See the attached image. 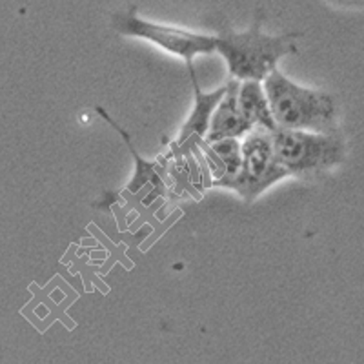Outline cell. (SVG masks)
Wrapping results in <instances>:
<instances>
[{"label": "cell", "instance_id": "obj_1", "mask_svg": "<svg viewBox=\"0 0 364 364\" xmlns=\"http://www.w3.org/2000/svg\"><path fill=\"white\" fill-rule=\"evenodd\" d=\"M277 129L336 133V100L323 91L308 90L273 70L262 84Z\"/></svg>", "mask_w": 364, "mask_h": 364}, {"label": "cell", "instance_id": "obj_2", "mask_svg": "<svg viewBox=\"0 0 364 364\" xmlns=\"http://www.w3.org/2000/svg\"><path fill=\"white\" fill-rule=\"evenodd\" d=\"M297 33L269 35L261 33V22L257 21L248 31L237 33L226 28L217 37V48L228 64L232 79L235 80H264L277 63L286 55L295 53Z\"/></svg>", "mask_w": 364, "mask_h": 364}, {"label": "cell", "instance_id": "obj_3", "mask_svg": "<svg viewBox=\"0 0 364 364\" xmlns=\"http://www.w3.org/2000/svg\"><path fill=\"white\" fill-rule=\"evenodd\" d=\"M275 161L288 173L323 171L344 161V142L337 133L281 129L272 133Z\"/></svg>", "mask_w": 364, "mask_h": 364}, {"label": "cell", "instance_id": "obj_4", "mask_svg": "<svg viewBox=\"0 0 364 364\" xmlns=\"http://www.w3.org/2000/svg\"><path fill=\"white\" fill-rule=\"evenodd\" d=\"M286 175L290 173L275 161L272 133L253 128L246 133V139L240 144L239 173L226 186L233 188L246 200H253Z\"/></svg>", "mask_w": 364, "mask_h": 364}, {"label": "cell", "instance_id": "obj_5", "mask_svg": "<svg viewBox=\"0 0 364 364\" xmlns=\"http://www.w3.org/2000/svg\"><path fill=\"white\" fill-rule=\"evenodd\" d=\"M113 21H115L113 24L119 29V33L154 42L155 46L162 48L168 53H173L177 57L184 58L190 71H193L191 58L197 57V55L213 53L217 48V37H208V35L193 33V31H188V29L171 28V26L142 21L136 15L135 8L128 13L117 15Z\"/></svg>", "mask_w": 364, "mask_h": 364}, {"label": "cell", "instance_id": "obj_6", "mask_svg": "<svg viewBox=\"0 0 364 364\" xmlns=\"http://www.w3.org/2000/svg\"><path fill=\"white\" fill-rule=\"evenodd\" d=\"M239 84L240 80H230L226 84V95L217 104L211 115L210 129L206 133L208 142L223 141V139H239L253 129L250 120L242 115L239 108Z\"/></svg>", "mask_w": 364, "mask_h": 364}, {"label": "cell", "instance_id": "obj_7", "mask_svg": "<svg viewBox=\"0 0 364 364\" xmlns=\"http://www.w3.org/2000/svg\"><path fill=\"white\" fill-rule=\"evenodd\" d=\"M239 108L253 128H262L269 133L277 132V124L273 120L268 97L261 80H240Z\"/></svg>", "mask_w": 364, "mask_h": 364}, {"label": "cell", "instance_id": "obj_8", "mask_svg": "<svg viewBox=\"0 0 364 364\" xmlns=\"http://www.w3.org/2000/svg\"><path fill=\"white\" fill-rule=\"evenodd\" d=\"M191 75V82H193V91H195V108L193 113L190 115V119L186 120V124L182 128L181 133V142L188 141V136L199 135L206 136L208 129H210V120L213 112H215L217 104L223 100V97L226 95V86L219 87V90L211 91V93H203L197 84V75Z\"/></svg>", "mask_w": 364, "mask_h": 364}, {"label": "cell", "instance_id": "obj_9", "mask_svg": "<svg viewBox=\"0 0 364 364\" xmlns=\"http://www.w3.org/2000/svg\"><path fill=\"white\" fill-rule=\"evenodd\" d=\"M210 164L213 162L215 168H220L217 173L215 182L217 186H226L228 182L232 181L240 168V142L239 139H223V141L208 142L204 146Z\"/></svg>", "mask_w": 364, "mask_h": 364}, {"label": "cell", "instance_id": "obj_10", "mask_svg": "<svg viewBox=\"0 0 364 364\" xmlns=\"http://www.w3.org/2000/svg\"><path fill=\"white\" fill-rule=\"evenodd\" d=\"M97 112L100 113V115L104 117V119L108 120L109 124L113 126V128L117 129V132L120 133V135L124 136V141L128 142V146H129V149H132V154H133V157H135V162H136V173H135V177H133V181H132V184H129V191H133V193H135V191H139V188H142L146 184V181H148V178H157L155 177V168H154V164H146L144 161H142L141 157H139V154H135V149H133V146H132V142H129V136H128V133L124 132V129L122 128H119V126L115 124V122H113V119L109 115H106V113H104V109L102 108H97ZM159 181V178H157Z\"/></svg>", "mask_w": 364, "mask_h": 364}]
</instances>
